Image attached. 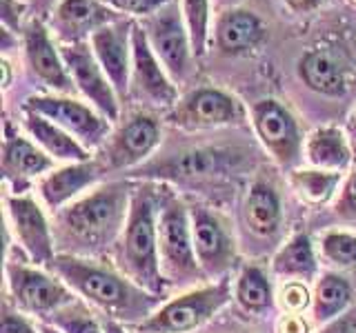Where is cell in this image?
I'll list each match as a JSON object with an SVG mask.
<instances>
[{
	"instance_id": "cell-1",
	"label": "cell",
	"mask_w": 356,
	"mask_h": 333,
	"mask_svg": "<svg viewBox=\"0 0 356 333\" xmlns=\"http://www.w3.org/2000/svg\"><path fill=\"white\" fill-rule=\"evenodd\" d=\"M63 280L107 316L125 322H145L159 302V296L122 278L111 269L76 255H56L49 264Z\"/></svg>"
},
{
	"instance_id": "cell-2",
	"label": "cell",
	"mask_w": 356,
	"mask_h": 333,
	"mask_svg": "<svg viewBox=\"0 0 356 333\" xmlns=\"http://www.w3.org/2000/svg\"><path fill=\"white\" fill-rule=\"evenodd\" d=\"M120 266L131 282L145 291L161 296L163 271L159 253V218H156V198L149 191H136L129 203V216L122 233Z\"/></svg>"
},
{
	"instance_id": "cell-3",
	"label": "cell",
	"mask_w": 356,
	"mask_h": 333,
	"mask_svg": "<svg viewBox=\"0 0 356 333\" xmlns=\"http://www.w3.org/2000/svg\"><path fill=\"white\" fill-rule=\"evenodd\" d=\"M127 189L122 185H107L67 207L58 218V225L63 236L74 240L78 247L100 249L127 225Z\"/></svg>"
},
{
	"instance_id": "cell-4",
	"label": "cell",
	"mask_w": 356,
	"mask_h": 333,
	"mask_svg": "<svg viewBox=\"0 0 356 333\" xmlns=\"http://www.w3.org/2000/svg\"><path fill=\"white\" fill-rule=\"evenodd\" d=\"M159 253L161 271L170 282H189L203 273L196 258L192 218L183 203L167 200L159 218Z\"/></svg>"
},
{
	"instance_id": "cell-5",
	"label": "cell",
	"mask_w": 356,
	"mask_h": 333,
	"mask_svg": "<svg viewBox=\"0 0 356 333\" xmlns=\"http://www.w3.org/2000/svg\"><path fill=\"white\" fill-rule=\"evenodd\" d=\"M229 300V282L222 278L218 284L203 287L198 291L181 296L167 302L163 309L140 322V333H187L205 322L227 305Z\"/></svg>"
},
{
	"instance_id": "cell-6",
	"label": "cell",
	"mask_w": 356,
	"mask_h": 333,
	"mask_svg": "<svg viewBox=\"0 0 356 333\" xmlns=\"http://www.w3.org/2000/svg\"><path fill=\"white\" fill-rule=\"evenodd\" d=\"M7 280L16 302L31 314H56L72 302V291L65 284L44 275L42 271L29 269V266L9 264Z\"/></svg>"
},
{
	"instance_id": "cell-7",
	"label": "cell",
	"mask_w": 356,
	"mask_h": 333,
	"mask_svg": "<svg viewBox=\"0 0 356 333\" xmlns=\"http://www.w3.org/2000/svg\"><path fill=\"white\" fill-rule=\"evenodd\" d=\"M25 107L29 114H38L47 120H54V125H58L67 133H74L76 138H81L89 147H96L107 133V122L98 118L89 107L76 103V100L29 98Z\"/></svg>"
},
{
	"instance_id": "cell-8",
	"label": "cell",
	"mask_w": 356,
	"mask_h": 333,
	"mask_svg": "<svg viewBox=\"0 0 356 333\" xmlns=\"http://www.w3.org/2000/svg\"><path fill=\"white\" fill-rule=\"evenodd\" d=\"M192 236L198 264L207 275H222L234 264V240L222 222L203 207L192 209Z\"/></svg>"
},
{
	"instance_id": "cell-9",
	"label": "cell",
	"mask_w": 356,
	"mask_h": 333,
	"mask_svg": "<svg viewBox=\"0 0 356 333\" xmlns=\"http://www.w3.org/2000/svg\"><path fill=\"white\" fill-rule=\"evenodd\" d=\"M254 125L263 144L283 166H292L300 153V138L294 118L276 100H261L254 107Z\"/></svg>"
},
{
	"instance_id": "cell-10",
	"label": "cell",
	"mask_w": 356,
	"mask_h": 333,
	"mask_svg": "<svg viewBox=\"0 0 356 333\" xmlns=\"http://www.w3.org/2000/svg\"><path fill=\"white\" fill-rule=\"evenodd\" d=\"M9 218L14 225L16 238L20 240L22 249L29 253V258L36 264L54 262V242L47 220H44L40 207L31 198L14 196L9 198Z\"/></svg>"
},
{
	"instance_id": "cell-11",
	"label": "cell",
	"mask_w": 356,
	"mask_h": 333,
	"mask_svg": "<svg viewBox=\"0 0 356 333\" xmlns=\"http://www.w3.org/2000/svg\"><path fill=\"white\" fill-rule=\"evenodd\" d=\"M63 58L67 67H70L78 89H81L109 120H116L118 107H116L114 89L109 87L103 67H98V60H94V56L85 47H70L63 51Z\"/></svg>"
},
{
	"instance_id": "cell-12",
	"label": "cell",
	"mask_w": 356,
	"mask_h": 333,
	"mask_svg": "<svg viewBox=\"0 0 356 333\" xmlns=\"http://www.w3.org/2000/svg\"><path fill=\"white\" fill-rule=\"evenodd\" d=\"M159 142V125L147 116L131 118L107 147V162L114 169L140 162Z\"/></svg>"
},
{
	"instance_id": "cell-13",
	"label": "cell",
	"mask_w": 356,
	"mask_h": 333,
	"mask_svg": "<svg viewBox=\"0 0 356 333\" xmlns=\"http://www.w3.org/2000/svg\"><path fill=\"white\" fill-rule=\"evenodd\" d=\"M241 109L236 100L216 89H200L192 94L178 109L176 118L189 127H218L236 120Z\"/></svg>"
},
{
	"instance_id": "cell-14",
	"label": "cell",
	"mask_w": 356,
	"mask_h": 333,
	"mask_svg": "<svg viewBox=\"0 0 356 333\" xmlns=\"http://www.w3.org/2000/svg\"><path fill=\"white\" fill-rule=\"evenodd\" d=\"M131 49H134V74H136V85L145 98H149L154 105H172L176 100L174 87L167 83L165 74L161 71L149 42L145 33L134 27L131 31Z\"/></svg>"
},
{
	"instance_id": "cell-15",
	"label": "cell",
	"mask_w": 356,
	"mask_h": 333,
	"mask_svg": "<svg viewBox=\"0 0 356 333\" xmlns=\"http://www.w3.org/2000/svg\"><path fill=\"white\" fill-rule=\"evenodd\" d=\"M92 42H94V51H96V60L100 67H103V71L109 78L111 87H114L120 96H125L127 94V74H129L127 36L118 27H103V29L94 31Z\"/></svg>"
},
{
	"instance_id": "cell-16",
	"label": "cell",
	"mask_w": 356,
	"mask_h": 333,
	"mask_svg": "<svg viewBox=\"0 0 356 333\" xmlns=\"http://www.w3.org/2000/svg\"><path fill=\"white\" fill-rule=\"evenodd\" d=\"M25 44H27L29 65L40 80L51 85L54 89L67 92V89L72 87V80H70V76L65 74L58 53L54 51V44L49 42L47 31L42 29L40 22H31L29 25L27 36H25Z\"/></svg>"
},
{
	"instance_id": "cell-17",
	"label": "cell",
	"mask_w": 356,
	"mask_h": 333,
	"mask_svg": "<svg viewBox=\"0 0 356 333\" xmlns=\"http://www.w3.org/2000/svg\"><path fill=\"white\" fill-rule=\"evenodd\" d=\"M152 42L154 49L159 51L161 60L167 65L174 76H183L187 69V36L183 31L181 20L176 11H167L152 22Z\"/></svg>"
},
{
	"instance_id": "cell-18",
	"label": "cell",
	"mask_w": 356,
	"mask_h": 333,
	"mask_svg": "<svg viewBox=\"0 0 356 333\" xmlns=\"http://www.w3.org/2000/svg\"><path fill=\"white\" fill-rule=\"evenodd\" d=\"M96 176H98V166L92 162H78L54 171L47 178H42L40 182L42 200L47 203V207L58 209L92 185L96 180Z\"/></svg>"
},
{
	"instance_id": "cell-19",
	"label": "cell",
	"mask_w": 356,
	"mask_h": 333,
	"mask_svg": "<svg viewBox=\"0 0 356 333\" xmlns=\"http://www.w3.org/2000/svg\"><path fill=\"white\" fill-rule=\"evenodd\" d=\"M281 200L274 187L267 182H256L245 200V222L248 229L259 238H272L281 227Z\"/></svg>"
},
{
	"instance_id": "cell-20",
	"label": "cell",
	"mask_w": 356,
	"mask_h": 333,
	"mask_svg": "<svg viewBox=\"0 0 356 333\" xmlns=\"http://www.w3.org/2000/svg\"><path fill=\"white\" fill-rule=\"evenodd\" d=\"M25 127L31 133L40 147L47 151L54 158L60 160H76V162H85L87 151L78 144V140H74L65 129H60L58 125H54L51 120H47L44 116L38 114H29L27 111V120Z\"/></svg>"
},
{
	"instance_id": "cell-21",
	"label": "cell",
	"mask_w": 356,
	"mask_h": 333,
	"mask_svg": "<svg viewBox=\"0 0 356 333\" xmlns=\"http://www.w3.org/2000/svg\"><path fill=\"white\" fill-rule=\"evenodd\" d=\"M51 169L49 155H44L40 149L33 147L25 138L14 136L7 127V138L3 147V171L7 178H25L38 176L42 171Z\"/></svg>"
},
{
	"instance_id": "cell-22",
	"label": "cell",
	"mask_w": 356,
	"mask_h": 333,
	"mask_svg": "<svg viewBox=\"0 0 356 333\" xmlns=\"http://www.w3.org/2000/svg\"><path fill=\"white\" fill-rule=\"evenodd\" d=\"M236 158H229L227 151L216 149H198L178 155V158L163 162L159 171L165 176H181V178H205L222 173L229 164H234Z\"/></svg>"
},
{
	"instance_id": "cell-23",
	"label": "cell",
	"mask_w": 356,
	"mask_h": 333,
	"mask_svg": "<svg viewBox=\"0 0 356 333\" xmlns=\"http://www.w3.org/2000/svg\"><path fill=\"white\" fill-rule=\"evenodd\" d=\"M352 302V287L339 273L321 275L314 289V320L321 325H330L350 307Z\"/></svg>"
},
{
	"instance_id": "cell-24",
	"label": "cell",
	"mask_w": 356,
	"mask_h": 333,
	"mask_svg": "<svg viewBox=\"0 0 356 333\" xmlns=\"http://www.w3.org/2000/svg\"><path fill=\"white\" fill-rule=\"evenodd\" d=\"M307 158L318 169L339 171L350 162V149L339 129H318L307 140Z\"/></svg>"
},
{
	"instance_id": "cell-25",
	"label": "cell",
	"mask_w": 356,
	"mask_h": 333,
	"mask_svg": "<svg viewBox=\"0 0 356 333\" xmlns=\"http://www.w3.org/2000/svg\"><path fill=\"white\" fill-rule=\"evenodd\" d=\"M272 266L278 275H285V278H303V280L314 278L316 273L314 247H312V242L305 233H298V236L289 240L285 247L276 253Z\"/></svg>"
},
{
	"instance_id": "cell-26",
	"label": "cell",
	"mask_w": 356,
	"mask_h": 333,
	"mask_svg": "<svg viewBox=\"0 0 356 333\" xmlns=\"http://www.w3.org/2000/svg\"><path fill=\"white\" fill-rule=\"evenodd\" d=\"M300 76H303L307 87L318 94L339 96L345 92V78L339 65L321 51H312L300 60Z\"/></svg>"
},
{
	"instance_id": "cell-27",
	"label": "cell",
	"mask_w": 356,
	"mask_h": 333,
	"mask_svg": "<svg viewBox=\"0 0 356 333\" xmlns=\"http://www.w3.org/2000/svg\"><path fill=\"white\" fill-rule=\"evenodd\" d=\"M261 38V22L250 11H232L220 20L218 42L227 51H243Z\"/></svg>"
},
{
	"instance_id": "cell-28",
	"label": "cell",
	"mask_w": 356,
	"mask_h": 333,
	"mask_svg": "<svg viewBox=\"0 0 356 333\" xmlns=\"http://www.w3.org/2000/svg\"><path fill=\"white\" fill-rule=\"evenodd\" d=\"M236 300L250 314H265L274 307V293L267 275L259 266H245L236 282Z\"/></svg>"
},
{
	"instance_id": "cell-29",
	"label": "cell",
	"mask_w": 356,
	"mask_h": 333,
	"mask_svg": "<svg viewBox=\"0 0 356 333\" xmlns=\"http://www.w3.org/2000/svg\"><path fill=\"white\" fill-rule=\"evenodd\" d=\"M58 18L67 31L83 33L105 22V9L96 0H63L58 7Z\"/></svg>"
},
{
	"instance_id": "cell-30",
	"label": "cell",
	"mask_w": 356,
	"mask_h": 333,
	"mask_svg": "<svg viewBox=\"0 0 356 333\" xmlns=\"http://www.w3.org/2000/svg\"><path fill=\"white\" fill-rule=\"evenodd\" d=\"M339 171H298L294 173V185L312 203H325L339 185Z\"/></svg>"
},
{
	"instance_id": "cell-31",
	"label": "cell",
	"mask_w": 356,
	"mask_h": 333,
	"mask_svg": "<svg viewBox=\"0 0 356 333\" xmlns=\"http://www.w3.org/2000/svg\"><path fill=\"white\" fill-rule=\"evenodd\" d=\"M323 253L339 266H356V236L354 233L332 231L323 238Z\"/></svg>"
},
{
	"instance_id": "cell-32",
	"label": "cell",
	"mask_w": 356,
	"mask_h": 333,
	"mask_svg": "<svg viewBox=\"0 0 356 333\" xmlns=\"http://www.w3.org/2000/svg\"><path fill=\"white\" fill-rule=\"evenodd\" d=\"M185 16L189 25L192 47L200 56L205 51V36H207V0H185Z\"/></svg>"
},
{
	"instance_id": "cell-33",
	"label": "cell",
	"mask_w": 356,
	"mask_h": 333,
	"mask_svg": "<svg viewBox=\"0 0 356 333\" xmlns=\"http://www.w3.org/2000/svg\"><path fill=\"white\" fill-rule=\"evenodd\" d=\"M54 325L63 329L65 333H105V329L98 325L94 318H89L85 311L72 309V311H56Z\"/></svg>"
},
{
	"instance_id": "cell-34",
	"label": "cell",
	"mask_w": 356,
	"mask_h": 333,
	"mask_svg": "<svg viewBox=\"0 0 356 333\" xmlns=\"http://www.w3.org/2000/svg\"><path fill=\"white\" fill-rule=\"evenodd\" d=\"M339 216L348 218V220H356V171L350 176L348 185L343 189V196L339 200Z\"/></svg>"
},
{
	"instance_id": "cell-35",
	"label": "cell",
	"mask_w": 356,
	"mask_h": 333,
	"mask_svg": "<svg viewBox=\"0 0 356 333\" xmlns=\"http://www.w3.org/2000/svg\"><path fill=\"white\" fill-rule=\"evenodd\" d=\"M109 5H114L129 14H152V11L161 9L167 0H107Z\"/></svg>"
},
{
	"instance_id": "cell-36",
	"label": "cell",
	"mask_w": 356,
	"mask_h": 333,
	"mask_svg": "<svg viewBox=\"0 0 356 333\" xmlns=\"http://www.w3.org/2000/svg\"><path fill=\"white\" fill-rule=\"evenodd\" d=\"M0 333H36V329H33L22 316L5 309L3 322H0Z\"/></svg>"
},
{
	"instance_id": "cell-37",
	"label": "cell",
	"mask_w": 356,
	"mask_h": 333,
	"mask_svg": "<svg viewBox=\"0 0 356 333\" xmlns=\"http://www.w3.org/2000/svg\"><path fill=\"white\" fill-rule=\"evenodd\" d=\"M354 327H356V316L348 314V316H341L334 322H330V325L325 329H321L318 333H352Z\"/></svg>"
},
{
	"instance_id": "cell-38",
	"label": "cell",
	"mask_w": 356,
	"mask_h": 333,
	"mask_svg": "<svg viewBox=\"0 0 356 333\" xmlns=\"http://www.w3.org/2000/svg\"><path fill=\"white\" fill-rule=\"evenodd\" d=\"M316 3H318V0H287V5L292 9H296V11H305L309 7H314Z\"/></svg>"
},
{
	"instance_id": "cell-39",
	"label": "cell",
	"mask_w": 356,
	"mask_h": 333,
	"mask_svg": "<svg viewBox=\"0 0 356 333\" xmlns=\"http://www.w3.org/2000/svg\"><path fill=\"white\" fill-rule=\"evenodd\" d=\"M103 329H105V333H127V331L122 329L120 325H116V322H111V320H107V322H105Z\"/></svg>"
},
{
	"instance_id": "cell-40",
	"label": "cell",
	"mask_w": 356,
	"mask_h": 333,
	"mask_svg": "<svg viewBox=\"0 0 356 333\" xmlns=\"http://www.w3.org/2000/svg\"><path fill=\"white\" fill-rule=\"evenodd\" d=\"M40 333H63V331H58L56 327H47V325H44V327H40Z\"/></svg>"
},
{
	"instance_id": "cell-41",
	"label": "cell",
	"mask_w": 356,
	"mask_h": 333,
	"mask_svg": "<svg viewBox=\"0 0 356 333\" xmlns=\"http://www.w3.org/2000/svg\"><path fill=\"white\" fill-rule=\"evenodd\" d=\"M354 131H356V114H354Z\"/></svg>"
}]
</instances>
